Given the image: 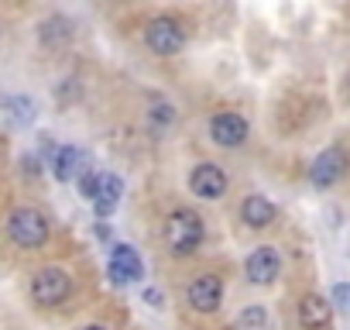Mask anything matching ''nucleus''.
Returning <instances> with one entry per match:
<instances>
[{
	"instance_id": "nucleus-20",
	"label": "nucleus",
	"mask_w": 350,
	"mask_h": 330,
	"mask_svg": "<svg viewBox=\"0 0 350 330\" xmlns=\"http://www.w3.org/2000/svg\"><path fill=\"white\" fill-rule=\"evenodd\" d=\"M144 303H148L151 309H161V306H165V296H161L158 289H144Z\"/></svg>"
},
{
	"instance_id": "nucleus-5",
	"label": "nucleus",
	"mask_w": 350,
	"mask_h": 330,
	"mask_svg": "<svg viewBox=\"0 0 350 330\" xmlns=\"http://www.w3.org/2000/svg\"><path fill=\"white\" fill-rule=\"evenodd\" d=\"M343 173H347V151H343L340 144H329V148H323V151L312 158V165H309V183H312L316 190H329V186H336V183L343 179Z\"/></svg>"
},
{
	"instance_id": "nucleus-11",
	"label": "nucleus",
	"mask_w": 350,
	"mask_h": 330,
	"mask_svg": "<svg viewBox=\"0 0 350 330\" xmlns=\"http://www.w3.org/2000/svg\"><path fill=\"white\" fill-rule=\"evenodd\" d=\"M52 173H55L59 183H79V176L90 173V162H86V155L76 144H62L52 155Z\"/></svg>"
},
{
	"instance_id": "nucleus-3",
	"label": "nucleus",
	"mask_w": 350,
	"mask_h": 330,
	"mask_svg": "<svg viewBox=\"0 0 350 330\" xmlns=\"http://www.w3.org/2000/svg\"><path fill=\"white\" fill-rule=\"evenodd\" d=\"M144 45H148L154 55H161V59L179 55L183 45H186V28H183V21L172 18V14L151 18V21L144 25Z\"/></svg>"
},
{
	"instance_id": "nucleus-19",
	"label": "nucleus",
	"mask_w": 350,
	"mask_h": 330,
	"mask_svg": "<svg viewBox=\"0 0 350 330\" xmlns=\"http://www.w3.org/2000/svg\"><path fill=\"white\" fill-rule=\"evenodd\" d=\"M172 120H175V110H172L168 103H154V107H151V124H154V127L165 131Z\"/></svg>"
},
{
	"instance_id": "nucleus-1",
	"label": "nucleus",
	"mask_w": 350,
	"mask_h": 330,
	"mask_svg": "<svg viewBox=\"0 0 350 330\" xmlns=\"http://www.w3.org/2000/svg\"><path fill=\"white\" fill-rule=\"evenodd\" d=\"M206 238V227H203V217L196 210H172L168 220H165V244L175 258H186L193 255Z\"/></svg>"
},
{
	"instance_id": "nucleus-8",
	"label": "nucleus",
	"mask_w": 350,
	"mask_h": 330,
	"mask_svg": "<svg viewBox=\"0 0 350 330\" xmlns=\"http://www.w3.org/2000/svg\"><path fill=\"white\" fill-rule=\"evenodd\" d=\"M186 299H189V306H193L196 313H203V316L217 313L220 303H224V282H220V275H210V272L196 275V279L189 282V289H186Z\"/></svg>"
},
{
	"instance_id": "nucleus-13",
	"label": "nucleus",
	"mask_w": 350,
	"mask_h": 330,
	"mask_svg": "<svg viewBox=\"0 0 350 330\" xmlns=\"http://www.w3.org/2000/svg\"><path fill=\"white\" fill-rule=\"evenodd\" d=\"M275 217H278L275 203H271L268 196H261V193H251V196L241 203V220H244L247 227H254V231L275 224Z\"/></svg>"
},
{
	"instance_id": "nucleus-7",
	"label": "nucleus",
	"mask_w": 350,
	"mask_h": 330,
	"mask_svg": "<svg viewBox=\"0 0 350 330\" xmlns=\"http://www.w3.org/2000/svg\"><path fill=\"white\" fill-rule=\"evenodd\" d=\"M251 134V124L234 114V110H224V114H213L210 117V141L220 144V148H241Z\"/></svg>"
},
{
	"instance_id": "nucleus-22",
	"label": "nucleus",
	"mask_w": 350,
	"mask_h": 330,
	"mask_svg": "<svg viewBox=\"0 0 350 330\" xmlns=\"http://www.w3.org/2000/svg\"><path fill=\"white\" fill-rule=\"evenodd\" d=\"M0 107H11V97L8 93H0Z\"/></svg>"
},
{
	"instance_id": "nucleus-10",
	"label": "nucleus",
	"mask_w": 350,
	"mask_h": 330,
	"mask_svg": "<svg viewBox=\"0 0 350 330\" xmlns=\"http://www.w3.org/2000/svg\"><path fill=\"white\" fill-rule=\"evenodd\" d=\"M282 275V255L271 244H261L247 255V282L251 285H271Z\"/></svg>"
},
{
	"instance_id": "nucleus-15",
	"label": "nucleus",
	"mask_w": 350,
	"mask_h": 330,
	"mask_svg": "<svg viewBox=\"0 0 350 330\" xmlns=\"http://www.w3.org/2000/svg\"><path fill=\"white\" fill-rule=\"evenodd\" d=\"M38 38H42L45 45H66V42L72 38V21L62 18V14H52V18H45V21L38 25Z\"/></svg>"
},
{
	"instance_id": "nucleus-16",
	"label": "nucleus",
	"mask_w": 350,
	"mask_h": 330,
	"mask_svg": "<svg viewBox=\"0 0 350 330\" xmlns=\"http://www.w3.org/2000/svg\"><path fill=\"white\" fill-rule=\"evenodd\" d=\"M230 330H271V316H268L265 306H244L234 316V327Z\"/></svg>"
},
{
	"instance_id": "nucleus-6",
	"label": "nucleus",
	"mask_w": 350,
	"mask_h": 330,
	"mask_svg": "<svg viewBox=\"0 0 350 330\" xmlns=\"http://www.w3.org/2000/svg\"><path fill=\"white\" fill-rule=\"evenodd\" d=\"M227 173L220 169L217 162H200L196 169L189 173V190L200 196V200H224L227 196Z\"/></svg>"
},
{
	"instance_id": "nucleus-24",
	"label": "nucleus",
	"mask_w": 350,
	"mask_h": 330,
	"mask_svg": "<svg viewBox=\"0 0 350 330\" xmlns=\"http://www.w3.org/2000/svg\"><path fill=\"white\" fill-rule=\"evenodd\" d=\"M347 93H350V73H347Z\"/></svg>"
},
{
	"instance_id": "nucleus-17",
	"label": "nucleus",
	"mask_w": 350,
	"mask_h": 330,
	"mask_svg": "<svg viewBox=\"0 0 350 330\" xmlns=\"http://www.w3.org/2000/svg\"><path fill=\"white\" fill-rule=\"evenodd\" d=\"M100 176H103V173H93V169H90L86 176H79V183H76V186H79V196H83V200H90V203L96 200V190H100Z\"/></svg>"
},
{
	"instance_id": "nucleus-9",
	"label": "nucleus",
	"mask_w": 350,
	"mask_h": 330,
	"mask_svg": "<svg viewBox=\"0 0 350 330\" xmlns=\"http://www.w3.org/2000/svg\"><path fill=\"white\" fill-rule=\"evenodd\" d=\"M107 272H110V279L117 285H131V282L144 279V262H141V255L131 244H113L110 258H107Z\"/></svg>"
},
{
	"instance_id": "nucleus-21",
	"label": "nucleus",
	"mask_w": 350,
	"mask_h": 330,
	"mask_svg": "<svg viewBox=\"0 0 350 330\" xmlns=\"http://www.w3.org/2000/svg\"><path fill=\"white\" fill-rule=\"evenodd\" d=\"M333 299H336V303H343V306H350V282L333 285Z\"/></svg>"
},
{
	"instance_id": "nucleus-2",
	"label": "nucleus",
	"mask_w": 350,
	"mask_h": 330,
	"mask_svg": "<svg viewBox=\"0 0 350 330\" xmlns=\"http://www.w3.org/2000/svg\"><path fill=\"white\" fill-rule=\"evenodd\" d=\"M52 227H49V217L35 207H14L8 214V238L25 248V251H38L45 241H49Z\"/></svg>"
},
{
	"instance_id": "nucleus-14",
	"label": "nucleus",
	"mask_w": 350,
	"mask_h": 330,
	"mask_svg": "<svg viewBox=\"0 0 350 330\" xmlns=\"http://www.w3.org/2000/svg\"><path fill=\"white\" fill-rule=\"evenodd\" d=\"M120 196H124V183H120V176H113V173H103V176H100L96 200H93V210H96V217H100V220H107V217L117 210Z\"/></svg>"
},
{
	"instance_id": "nucleus-23",
	"label": "nucleus",
	"mask_w": 350,
	"mask_h": 330,
	"mask_svg": "<svg viewBox=\"0 0 350 330\" xmlns=\"http://www.w3.org/2000/svg\"><path fill=\"white\" fill-rule=\"evenodd\" d=\"M83 330H107V327H100V323H90V327H83Z\"/></svg>"
},
{
	"instance_id": "nucleus-18",
	"label": "nucleus",
	"mask_w": 350,
	"mask_h": 330,
	"mask_svg": "<svg viewBox=\"0 0 350 330\" xmlns=\"http://www.w3.org/2000/svg\"><path fill=\"white\" fill-rule=\"evenodd\" d=\"M8 110H14L18 120H31V117H35V103H31L28 97H11V107H8Z\"/></svg>"
},
{
	"instance_id": "nucleus-4",
	"label": "nucleus",
	"mask_w": 350,
	"mask_h": 330,
	"mask_svg": "<svg viewBox=\"0 0 350 330\" xmlns=\"http://www.w3.org/2000/svg\"><path fill=\"white\" fill-rule=\"evenodd\" d=\"M28 292H31V299H35L38 306H59V303L69 299V292H72V279H69L66 268H59V265H45V268H38V272L31 275Z\"/></svg>"
},
{
	"instance_id": "nucleus-12",
	"label": "nucleus",
	"mask_w": 350,
	"mask_h": 330,
	"mask_svg": "<svg viewBox=\"0 0 350 330\" xmlns=\"http://www.w3.org/2000/svg\"><path fill=\"white\" fill-rule=\"evenodd\" d=\"M329 320H333V303H329L326 296L309 292V296L299 299V323H302L306 330H326Z\"/></svg>"
}]
</instances>
